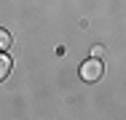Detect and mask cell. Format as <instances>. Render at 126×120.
Here are the masks:
<instances>
[{
    "label": "cell",
    "instance_id": "obj_3",
    "mask_svg": "<svg viewBox=\"0 0 126 120\" xmlns=\"http://www.w3.org/2000/svg\"><path fill=\"white\" fill-rule=\"evenodd\" d=\"M8 46H11V35H8L5 29H0V51H5Z\"/></svg>",
    "mask_w": 126,
    "mask_h": 120
},
{
    "label": "cell",
    "instance_id": "obj_1",
    "mask_svg": "<svg viewBox=\"0 0 126 120\" xmlns=\"http://www.w3.org/2000/svg\"><path fill=\"white\" fill-rule=\"evenodd\" d=\"M102 70H105V64H102L99 59H89V61L80 64V77L89 80V83H94V80L102 77Z\"/></svg>",
    "mask_w": 126,
    "mask_h": 120
},
{
    "label": "cell",
    "instance_id": "obj_2",
    "mask_svg": "<svg viewBox=\"0 0 126 120\" xmlns=\"http://www.w3.org/2000/svg\"><path fill=\"white\" fill-rule=\"evenodd\" d=\"M8 72H11V59H8L5 53H0V80H3Z\"/></svg>",
    "mask_w": 126,
    "mask_h": 120
}]
</instances>
